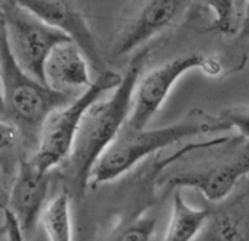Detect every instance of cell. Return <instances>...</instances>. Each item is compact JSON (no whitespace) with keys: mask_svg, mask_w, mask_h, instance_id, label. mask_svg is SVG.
<instances>
[{"mask_svg":"<svg viewBox=\"0 0 249 241\" xmlns=\"http://www.w3.org/2000/svg\"><path fill=\"white\" fill-rule=\"evenodd\" d=\"M147 57L149 48L136 53L112 95L104 101H96L83 116L71 151L60 165L64 189L71 198L82 199L85 196L96 161L128 120L136 85Z\"/></svg>","mask_w":249,"mask_h":241,"instance_id":"obj_1","label":"cell"},{"mask_svg":"<svg viewBox=\"0 0 249 241\" xmlns=\"http://www.w3.org/2000/svg\"><path fill=\"white\" fill-rule=\"evenodd\" d=\"M226 130H229L228 126L217 116H212L201 108H193L182 120L159 129L137 130L125 121L117 138L96 161L90 173L89 187H96L121 177L143 158L182 139Z\"/></svg>","mask_w":249,"mask_h":241,"instance_id":"obj_2","label":"cell"},{"mask_svg":"<svg viewBox=\"0 0 249 241\" xmlns=\"http://www.w3.org/2000/svg\"><path fill=\"white\" fill-rule=\"evenodd\" d=\"M197 161L181 158L158 177L156 187L165 195L178 187H193L210 202L223 201L249 174V139L235 135L226 142L210 146Z\"/></svg>","mask_w":249,"mask_h":241,"instance_id":"obj_3","label":"cell"},{"mask_svg":"<svg viewBox=\"0 0 249 241\" xmlns=\"http://www.w3.org/2000/svg\"><path fill=\"white\" fill-rule=\"evenodd\" d=\"M0 78L4 102V119L19 127L26 149L35 151L45 119L57 108L67 105L73 95L51 89L23 72L15 61L0 15ZM32 151V152H34Z\"/></svg>","mask_w":249,"mask_h":241,"instance_id":"obj_4","label":"cell"},{"mask_svg":"<svg viewBox=\"0 0 249 241\" xmlns=\"http://www.w3.org/2000/svg\"><path fill=\"white\" fill-rule=\"evenodd\" d=\"M123 80V75L105 69L98 73L92 85L73 98L67 105L54 110L42 123L35 151L28 157L29 161L41 171L51 173L60 167L69 157L82 119L86 111L99 98L111 89H115Z\"/></svg>","mask_w":249,"mask_h":241,"instance_id":"obj_5","label":"cell"},{"mask_svg":"<svg viewBox=\"0 0 249 241\" xmlns=\"http://www.w3.org/2000/svg\"><path fill=\"white\" fill-rule=\"evenodd\" d=\"M194 0H128L120 13L109 44L111 59H123L155 37L175 28Z\"/></svg>","mask_w":249,"mask_h":241,"instance_id":"obj_6","label":"cell"},{"mask_svg":"<svg viewBox=\"0 0 249 241\" xmlns=\"http://www.w3.org/2000/svg\"><path fill=\"white\" fill-rule=\"evenodd\" d=\"M0 15L15 61L29 76L45 83L44 66L50 53L71 40L12 0L3 1Z\"/></svg>","mask_w":249,"mask_h":241,"instance_id":"obj_7","label":"cell"},{"mask_svg":"<svg viewBox=\"0 0 249 241\" xmlns=\"http://www.w3.org/2000/svg\"><path fill=\"white\" fill-rule=\"evenodd\" d=\"M191 69H201L210 76L225 73V64L219 56L193 51L163 61L149 70L143 78H139L127 124L137 130L146 129L149 121L165 102L175 82Z\"/></svg>","mask_w":249,"mask_h":241,"instance_id":"obj_8","label":"cell"},{"mask_svg":"<svg viewBox=\"0 0 249 241\" xmlns=\"http://www.w3.org/2000/svg\"><path fill=\"white\" fill-rule=\"evenodd\" d=\"M67 35L98 73L107 67L92 26V0H12Z\"/></svg>","mask_w":249,"mask_h":241,"instance_id":"obj_9","label":"cell"},{"mask_svg":"<svg viewBox=\"0 0 249 241\" xmlns=\"http://www.w3.org/2000/svg\"><path fill=\"white\" fill-rule=\"evenodd\" d=\"M50 173L38 170L29 158H23L12 179L6 208L16 218L25 240L32 237L48 203Z\"/></svg>","mask_w":249,"mask_h":241,"instance_id":"obj_10","label":"cell"},{"mask_svg":"<svg viewBox=\"0 0 249 241\" xmlns=\"http://www.w3.org/2000/svg\"><path fill=\"white\" fill-rule=\"evenodd\" d=\"M210 214L194 241H249V174Z\"/></svg>","mask_w":249,"mask_h":241,"instance_id":"obj_11","label":"cell"},{"mask_svg":"<svg viewBox=\"0 0 249 241\" xmlns=\"http://www.w3.org/2000/svg\"><path fill=\"white\" fill-rule=\"evenodd\" d=\"M44 82L51 89L73 97L92 85L89 61L73 41L63 42L50 53L44 66Z\"/></svg>","mask_w":249,"mask_h":241,"instance_id":"obj_12","label":"cell"},{"mask_svg":"<svg viewBox=\"0 0 249 241\" xmlns=\"http://www.w3.org/2000/svg\"><path fill=\"white\" fill-rule=\"evenodd\" d=\"M210 214V208L196 209L190 206L179 192L174 195L172 217L163 241H194Z\"/></svg>","mask_w":249,"mask_h":241,"instance_id":"obj_13","label":"cell"},{"mask_svg":"<svg viewBox=\"0 0 249 241\" xmlns=\"http://www.w3.org/2000/svg\"><path fill=\"white\" fill-rule=\"evenodd\" d=\"M70 193L63 187L51 201H48L41 222L50 241H73Z\"/></svg>","mask_w":249,"mask_h":241,"instance_id":"obj_14","label":"cell"},{"mask_svg":"<svg viewBox=\"0 0 249 241\" xmlns=\"http://www.w3.org/2000/svg\"><path fill=\"white\" fill-rule=\"evenodd\" d=\"M198 3L213 16L210 26L206 29L207 32H217L226 40L236 35L242 22L247 0H198Z\"/></svg>","mask_w":249,"mask_h":241,"instance_id":"obj_15","label":"cell"},{"mask_svg":"<svg viewBox=\"0 0 249 241\" xmlns=\"http://www.w3.org/2000/svg\"><path fill=\"white\" fill-rule=\"evenodd\" d=\"M28 149L19 127L6 119H0V171L7 179L15 176Z\"/></svg>","mask_w":249,"mask_h":241,"instance_id":"obj_16","label":"cell"},{"mask_svg":"<svg viewBox=\"0 0 249 241\" xmlns=\"http://www.w3.org/2000/svg\"><path fill=\"white\" fill-rule=\"evenodd\" d=\"M158 224L156 214H144L115 228L107 241H152Z\"/></svg>","mask_w":249,"mask_h":241,"instance_id":"obj_17","label":"cell"},{"mask_svg":"<svg viewBox=\"0 0 249 241\" xmlns=\"http://www.w3.org/2000/svg\"><path fill=\"white\" fill-rule=\"evenodd\" d=\"M228 129H238L241 136L249 139V105H235L223 108L217 116Z\"/></svg>","mask_w":249,"mask_h":241,"instance_id":"obj_18","label":"cell"},{"mask_svg":"<svg viewBox=\"0 0 249 241\" xmlns=\"http://www.w3.org/2000/svg\"><path fill=\"white\" fill-rule=\"evenodd\" d=\"M229 41H231V45L235 47L241 54H245V56L249 54V0H247L241 26H239L236 35L233 38H231Z\"/></svg>","mask_w":249,"mask_h":241,"instance_id":"obj_19","label":"cell"},{"mask_svg":"<svg viewBox=\"0 0 249 241\" xmlns=\"http://www.w3.org/2000/svg\"><path fill=\"white\" fill-rule=\"evenodd\" d=\"M3 224L6 227L7 241H26L23 234H22V230H20L16 218L13 217V214L7 208H3Z\"/></svg>","mask_w":249,"mask_h":241,"instance_id":"obj_20","label":"cell"},{"mask_svg":"<svg viewBox=\"0 0 249 241\" xmlns=\"http://www.w3.org/2000/svg\"><path fill=\"white\" fill-rule=\"evenodd\" d=\"M0 119H4V102H3V89H1V78H0Z\"/></svg>","mask_w":249,"mask_h":241,"instance_id":"obj_21","label":"cell"},{"mask_svg":"<svg viewBox=\"0 0 249 241\" xmlns=\"http://www.w3.org/2000/svg\"><path fill=\"white\" fill-rule=\"evenodd\" d=\"M4 180H6V177L1 174V171H0V195H3L4 193Z\"/></svg>","mask_w":249,"mask_h":241,"instance_id":"obj_22","label":"cell"},{"mask_svg":"<svg viewBox=\"0 0 249 241\" xmlns=\"http://www.w3.org/2000/svg\"><path fill=\"white\" fill-rule=\"evenodd\" d=\"M3 237H6V227H4V224L0 225V239H3Z\"/></svg>","mask_w":249,"mask_h":241,"instance_id":"obj_23","label":"cell"},{"mask_svg":"<svg viewBox=\"0 0 249 241\" xmlns=\"http://www.w3.org/2000/svg\"><path fill=\"white\" fill-rule=\"evenodd\" d=\"M3 1H4V0H0V10H1V6H3Z\"/></svg>","mask_w":249,"mask_h":241,"instance_id":"obj_24","label":"cell"}]
</instances>
